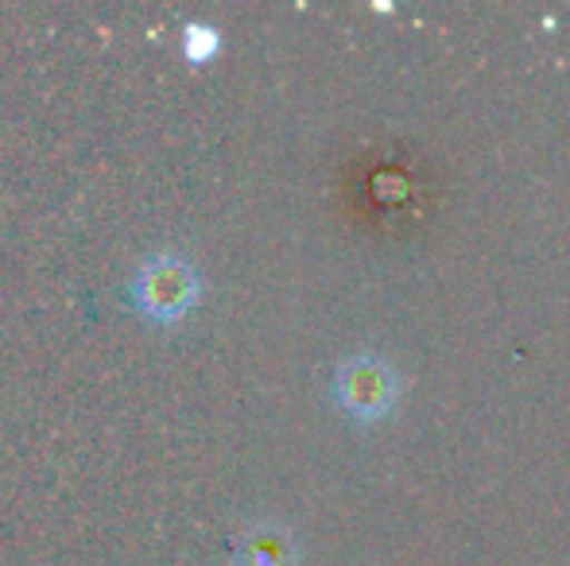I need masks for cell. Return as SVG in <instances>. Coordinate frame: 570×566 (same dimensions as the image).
I'll use <instances>...</instances> for the list:
<instances>
[{
    "label": "cell",
    "mask_w": 570,
    "mask_h": 566,
    "mask_svg": "<svg viewBox=\"0 0 570 566\" xmlns=\"http://www.w3.org/2000/svg\"><path fill=\"white\" fill-rule=\"evenodd\" d=\"M203 280H198L195 265L179 252H156L144 260V268L132 280V302L159 326H175L195 310Z\"/></svg>",
    "instance_id": "1"
},
{
    "label": "cell",
    "mask_w": 570,
    "mask_h": 566,
    "mask_svg": "<svg viewBox=\"0 0 570 566\" xmlns=\"http://www.w3.org/2000/svg\"><path fill=\"white\" fill-rule=\"evenodd\" d=\"M400 396V377L384 357L376 354H353L345 357L334 373V400L345 416L361 419V424H373L384 419L396 408Z\"/></svg>",
    "instance_id": "2"
},
{
    "label": "cell",
    "mask_w": 570,
    "mask_h": 566,
    "mask_svg": "<svg viewBox=\"0 0 570 566\" xmlns=\"http://www.w3.org/2000/svg\"><path fill=\"white\" fill-rule=\"evenodd\" d=\"M233 566H299V539L287 524L256 520L233 544Z\"/></svg>",
    "instance_id": "3"
},
{
    "label": "cell",
    "mask_w": 570,
    "mask_h": 566,
    "mask_svg": "<svg viewBox=\"0 0 570 566\" xmlns=\"http://www.w3.org/2000/svg\"><path fill=\"white\" fill-rule=\"evenodd\" d=\"M218 43H222L218 31L206 28V23H190L187 36H183V51H187L190 62H206L214 51H218Z\"/></svg>",
    "instance_id": "4"
}]
</instances>
